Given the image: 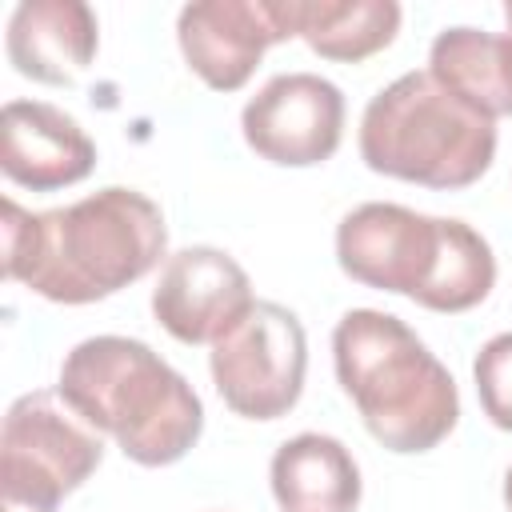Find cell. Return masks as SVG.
<instances>
[{"instance_id":"1","label":"cell","mask_w":512,"mask_h":512,"mask_svg":"<svg viewBox=\"0 0 512 512\" xmlns=\"http://www.w3.org/2000/svg\"><path fill=\"white\" fill-rule=\"evenodd\" d=\"M0 212L4 276L52 304L104 300L148 276L168 248L160 208L116 184L52 212H24L16 200Z\"/></svg>"},{"instance_id":"2","label":"cell","mask_w":512,"mask_h":512,"mask_svg":"<svg viewBox=\"0 0 512 512\" xmlns=\"http://www.w3.org/2000/svg\"><path fill=\"white\" fill-rule=\"evenodd\" d=\"M56 392L144 468L176 464L204 432L200 396L144 340H80L60 364Z\"/></svg>"},{"instance_id":"3","label":"cell","mask_w":512,"mask_h":512,"mask_svg":"<svg viewBox=\"0 0 512 512\" xmlns=\"http://www.w3.org/2000/svg\"><path fill=\"white\" fill-rule=\"evenodd\" d=\"M344 396L388 452H428L460 420L452 372L392 312L352 308L332 332Z\"/></svg>"},{"instance_id":"4","label":"cell","mask_w":512,"mask_h":512,"mask_svg":"<svg viewBox=\"0 0 512 512\" xmlns=\"http://www.w3.org/2000/svg\"><path fill=\"white\" fill-rule=\"evenodd\" d=\"M336 260L356 284L400 292L428 312H468L496 284V256L472 224L376 200L340 220Z\"/></svg>"},{"instance_id":"5","label":"cell","mask_w":512,"mask_h":512,"mask_svg":"<svg viewBox=\"0 0 512 512\" xmlns=\"http://www.w3.org/2000/svg\"><path fill=\"white\" fill-rule=\"evenodd\" d=\"M360 156L372 172L424 184L468 188L496 156V120L444 88L428 68L380 88L360 116Z\"/></svg>"},{"instance_id":"6","label":"cell","mask_w":512,"mask_h":512,"mask_svg":"<svg viewBox=\"0 0 512 512\" xmlns=\"http://www.w3.org/2000/svg\"><path fill=\"white\" fill-rule=\"evenodd\" d=\"M100 460V432L56 388L24 392L0 428V512H56Z\"/></svg>"},{"instance_id":"7","label":"cell","mask_w":512,"mask_h":512,"mask_svg":"<svg viewBox=\"0 0 512 512\" xmlns=\"http://www.w3.org/2000/svg\"><path fill=\"white\" fill-rule=\"evenodd\" d=\"M220 400L248 420H276L296 408L304 392L308 340L296 312L272 300H256L208 356Z\"/></svg>"},{"instance_id":"8","label":"cell","mask_w":512,"mask_h":512,"mask_svg":"<svg viewBox=\"0 0 512 512\" xmlns=\"http://www.w3.org/2000/svg\"><path fill=\"white\" fill-rule=\"evenodd\" d=\"M240 128L268 164H324L344 136V92L316 72H280L244 104Z\"/></svg>"},{"instance_id":"9","label":"cell","mask_w":512,"mask_h":512,"mask_svg":"<svg viewBox=\"0 0 512 512\" xmlns=\"http://www.w3.org/2000/svg\"><path fill=\"white\" fill-rule=\"evenodd\" d=\"M288 36L284 0H196L176 20L184 60L212 92L244 88L264 52Z\"/></svg>"},{"instance_id":"10","label":"cell","mask_w":512,"mask_h":512,"mask_svg":"<svg viewBox=\"0 0 512 512\" xmlns=\"http://www.w3.org/2000/svg\"><path fill=\"white\" fill-rule=\"evenodd\" d=\"M252 304L248 272L208 244L172 252L152 288V316L180 344H216Z\"/></svg>"},{"instance_id":"11","label":"cell","mask_w":512,"mask_h":512,"mask_svg":"<svg viewBox=\"0 0 512 512\" xmlns=\"http://www.w3.org/2000/svg\"><path fill=\"white\" fill-rule=\"evenodd\" d=\"M0 168L20 188L56 192L96 168V144L68 112L44 100H8L0 112Z\"/></svg>"},{"instance_id":"12","label":"cell","mask_w":512,"mask_h":512,"mask_svg":"<svg viewBox=\"0 0 512 512\" xmlns=\"http://www.w3.org/2000/svg\"><path fill=\"white\" fill-rule=\"evenodd\" d=\"M100 28L84 0H24L8 20V60L20 76L68 88L96 60Z\"/></svg>"},{"instance_id":"13","label":"cell","mask_w":512,"mask_h":512,"mask_svg":"<svg viewBox=\"0 0 512 512\" xmlns=\"http://www.w3.org/2000/svg\"><path fill=\"white\" fill-rule=\"evenodd\" d=\"M268 476L280 512H352L360 504V468L336 436L300 432L284 440Z\"/></svg>"},{"instance_id":"14","label":"cell","mask_w":512,"mask_h":512,"mask_svg":"<svg viewBox=\"0 0 512 512\" xmlns=\"http://www.w3.org/2000/svg\"><path fill=\"white\" fill-rule=\"evenodd\" d=\"M288 32L316 56L360 64L392 44L400 32V4L392 0H284Z\"/></svg>"},{"instance_id":"15","label":"cell","mask_w":512,"mask_h":512,"mask_svg":"<svg viewBox=\"0 0 512 512\" xmlns=\"http://www.w3.org/2000/svg\"><path fill=\"white\" fill-rule=\"evenodd\" d=\"M428 72L460 100L500 120L512 116V40L480 28H444L432 40Z\"/></svg>"},{"instance_id":"16","label":"cell","mask_w":512,"mask_h":512,"mask_svg":"<svg viewBox=\"0 0 512 512\" xmlns=\"http://www.w3.org/2000/svg\"><path fill=\"white\" fill-rule=\"evenodd\" d=\"M472 376H476V396H480L484 416L496 428L512 432V332L492 336L476 352Z\"/></svg>"},{"instance_id":"17","label":"cell","mask_w":512,"mask_h":512,"mask_svg":"<svg viewBox=\"0 0 512 512\" xmlns=\"http://www.w3.org/2000/svg\"><path fill=\"white\" fill-rule=\"evenodd\" d=\"M504 504H508V512H512V464H508V472H504Z\"/></svg>"},{"instance_id":"18","label":"cell","mask_w":512,"mask_h":512,"mask_svg":"<svg viewBox=\"0 0 512 512\" xmlns=\"http://www.w3.org/2000/svg\"><path fill=\"white\" fill-rule=\"evenodd\" d=\"M504 20H508V32H504V36H508V40H512V0H508V4H504Z\"/></svg>"}]
</instances>
